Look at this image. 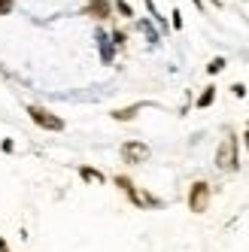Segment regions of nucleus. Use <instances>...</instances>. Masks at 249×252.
I'll return each instance as SVG.
<instances>
[{"label": "nucleus", "mask_w": 249, "mask_h": 252, "mask_svg": "<svg viewBox=\"0 0 249 252\" xmlns=\"http://www.w3.org/2000/svg\"><path fill=\"white\" fill-rule=\"evenodd\" d=\"M213 97H216V88H207V92L198 97V106H210V103H213Z\"/></svg>", "instance_id": "8"}, {"label": "nucleus", "mask_w": 249, "mask_h": 252, "mask_svg": "<svg viewBox=\"0 0 249 252\" xmlns=\"http://www.w3.org/2000/svg\"><path fill=\"white\" fill-rule=\"evenodd\" d=\"M0 252H12V249L6 246V240H3V237H0Z\"/></svg>", "instance_id": "12"}, {"label": "nucleus", "mask_w": 249, "mask_h": 252, "mask_svg": "<svg viewBox=\"0 0 249 252\" xmlns=\"http://www.w3.org/2000/svg\"><path fill=\"white\" fill-rule=\"evenodd\" d=\"M31 119L40 125V128H46V131H64V119H58V116H52L49 110H43V106H31Z\"/></svg>", "instance_id": "2"}, {"label": "nucleus", "mask_w": 249, "mask_h": 252, "mask_svg": "<svg viewBox=\"0 0 249 252\" xmlns=\"http://www.w3.org/2000/svg\"><path fill=\"white\" fill-rule=\"evenodd\" d=\"M222 67H225V58H213L207 70H210V73H219V70H222Z\"/></svg>", "instance_id": "9"}, {"label": "nucleus", "mask_w": 249, "mask_h": 252, "mask_svg": "<svg viewBox=\"0 0 249 252\" xmlns=\"http://www.w3.org/2000/svg\"><path fill=\"white\" fill-rule=\"evenodd\" d=\"M88 12H94V15H97V19H106V15H110V6H106V3H103V0H94V3H92V6H88Z\"/></svg>", "instance_id": "6"}, {"label": "nucleus", "mask_w": 249, "mask_h": 252, "mask_svg": "<svg viewBox=\"0 0 249 252\" xmlns=\"http://www.w3.org/2000/svg\"><path fill=\"white\" fill-rule=\"evenodd\" d=\"M79 176L82 179H92V183H103V173L94 170V167H79Z\"/></svg>", "instance_id": "5"}, {"label": "nucleus", "mask_w": 249, "mask_h": 252, "mask_svg": "<svg viewBox=\"0 0 249 252\" xmlns=\"http://www.w3.org/2000/svg\"><path fill=\"white\" fill-rule=\"evenodd\" d=\"M9 6H12V0H0V15L9 12Z\"/></svg>", "instance_id": "11"}, {"label": "nucleus", "mask_w": 249, "mask_h": 252, "mask_svg": "<svg viewBox=\"0 0 249 252\" xmlns=\"http://www.w3.org/2000/svg\"><path fill=\"white\" fill-rule=\"evenodd\" d=\"M122 158L128 161V164H140V161L149 158V146H146V143H134V140H128V143H122Z\"/></svg>", "instance_id": "4"}, {"label": "nucleus", "mask_w": 249, "mask_h": 252, "mask_svg": "<svg viewBox=\"0 0 249 252\" xmlns=\"http://www.w3.org/2000/svg\"><path fill=\"white\" fill-rule=\"evenodd\" d=\"M137 116V106H128V110H116L113 113V119H119V122H128V119H134Z\"/></svg>", "instance_id": "7"}, {"label": "nucleus", "mask_w": 249, "mask_h": 252, "mask_svg": "<svg viewBox=\"0 0 249 252\" xmlns=\"http://www.w3.org/2000/svg\"><path fill=\"white\" fill-rule=\"evenodd\" d=\"M207 204H210V186L207 183H194L191 191H188V207H191V213H204Z\"/></svg>", "instance_id": "3"}, {"label": "nucleus", "mask_w": 249, "mask_h": 252, "mask_svg": "<svg viewBox=\"0 0 249 252\" xmlns=\"http://www.w3.org/2000/svg\"><path fill=\"white\" fill-rule=\"evenodd\" d=\"M216 164L222 170H237V140L234 137H225L222 146L216 152Z\"/></svg>", "instance_id": "1"}, {"label": "nucleus", "mask_w": 249, "mask_h": 252, "mask_svg": "<svg viewBox=\"0 0 249 252\" xmlns=\"http://www.w3.org/2000/svg\"><path fill=\"white\" fill-rule=\"evenodd\" d=\"M116 6H119V12H122V15H131V6H128V3H124V0H119V3H116Z\"/></svg>", "instance_id": "10"}]
</instances>
